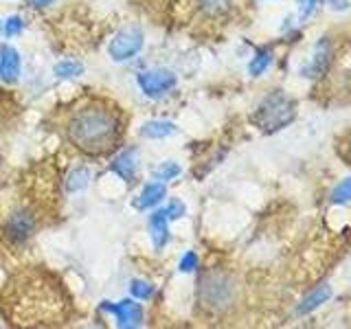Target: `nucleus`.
Listing matches in <instances>:
<instances>
[{
	"label": "nucleus",
	"instance_id": "obj_1",
	"mask_svg": "<svg viewBox=\"0 0 351 329\" xmlns=\"http://www.w3.org/2000/svg\"><path fill=\"white\" fill-rule=\"evenodd\" d=\"M121 117L117 110L106 106H88L71 117L66 134L77 149L90 156H104L112 151L121 141Z\"/></svg>",
	"mask_w": 351,
	"mask_h": 329
},
{
	"label": "nucleus",
	"instance_id": "obj_2",
	"mask_svg": "<svg viewBox=\"0 0 351 329\" xmlns=\"http://www.w3.org/2000/svg\"><path fill=\"white\" fill-rule=\"evenodd\" d=\"M296 119V106L283 90L270 93L255 110V123L266 134L288 127Z\"/></svg>",
	"mask_w": 351,
	"mask_h": 329
},
{
	"label": "nucleus",
	"instance_id": "obj_3",
	"mask_svg": "<svg viewBox=\"0 0 351 329\" xmlns=\"http://www.w3.org/2000/svg\"><path fill=\"white\" fill-rule=\"evenodd\" d=\"M143 44H145L143 31L134 25H130V27H123L114 33V38L108 44V55L112 62H128L141 53Z\"/></svg>",
	"mask_w": 351,
	"mask_h": 329
},
{
	"label": "nucleus",
	"instance_id": "obj_4",
	"mask_svg": "<svg viewBox=\"0 0 351 329\" xmlns=\"http://www.w3.org/2000/svg\"><path fill=\"white\" fill-rule=\"evenodd\" d=\"M136 84L145 97L160 99L165 95H169L173 88L178 86V77H176V73L169 69H149V71L138 73Z\"/></svg>",
	"mask_w": 351,
	"mask_h": 329
},
{
	"label": "nucleus",
	"instance_id": "obj_5",
	"mask_svg": "<svg viewBox=\"0 0 351 329\" xmlns=\"http://www.w3.org/2000/svg\"><path fill=\"white\" fill-rule=\"evenodd\" d=\"M235 288L224 274H206L200 281V296L206 305L211 307H224L233 301Z\"/></svg>",
	"mask_w": 351,
	"mask_h": 329
},
{
	"label": "nucleus",
	"instance_id": "obj_6",
	"mask_svg": "<svg viewBox=\"0 0 351 329\" xmlns=\"http://www.w3.org/2000/svg\"><path fill=\"white\" fill-rule=\"evenodd\" d=\"M101 312H108L117 318V325L123 327V329H134V327H141L143 325V305L136 303V299H123L119 303H112V301H104L101 303Z\"/></svg>",
	"mask_w": 351,
	"mask_h": 329
},
{
	"label": "nucleus",
	"instance_id": "obj_7",
	"mask_svg": "<svg viewBox=\"0 0 351 329\" xmlns=\"http://www.w3.org/2000/svg\"><path fill=\"white\" fill-rule=\"evenodd\" d=\"M138 149L136 147H125L121 149L117 156L110 162V171H112L117 178H121L125 184H132L138 175Z\"/></svg>",
	"mask_w": 351,
	"mask_h": 329
},
{
	"label": "nucleus",
	"instance_id": "obj_8",
	"mask_svg": "<svg viewBox=\"0 0 351 329\" xmlns=\"http://www.w3.org/2000/svg\"><path fill=\"white\" fill-rule=\"evenodd\" d=\"M33 230H36V217H33L29 211L11 213L7 219V226H5V233L11 241H14V244L27 241L33 235Z\"/></svg>",
	"mask_w": 351,
	"mask_h": 329
},
{
	"label": "nucleus",
	"instance_id": "obj_9",
	"mask_svg": "<svg viewBox=\"0 0 351 329\" xmlns=\"http://www.w3.org/2000/svg\"><path fill=\"white\" fill-rule=\"evenodd\" d=\"M22 73V60L16 47L11 44H3L0 47V80L5 84H16Z\"/></svg>",
	"mask_w": 351,
	"mask_h": 329
},
{
	"label": "nucleus",
	"instance_id": "obj_10",
	"mask_svg": "<svg viewBox=\"0 0 351 329\" xmlns=\"http://www.w3.org/2000/svg\"><path fill=\"white\" fill-rule=\"evenodd\" d=\"M165 195H167V186L160 180H154V182H147L143 189L138 191V195L132 200V206L136 208V211H152L154 206H158Z\"/></svg>",
	"mask_w": 351,
	"mask_h": 329
},
{
	"label": "nucleus",
	"instance_id": "obj_11",
	"mask_svg": "<svg viewBox=\"0 0 351 329\" xmlns=\"http://www.w3.org/2000/svg\"><path fill=\"white\" fill-rule=\"evenodd\" d=\"M147 230H149V239L154 250H162L165 246L169 244V219L165 215V211H154L149 215L147 222Z\"/></svg>",
	"mask_w": 351,
	"mask_h": 329
},
{
	"label": "nucleus",
	"instance_id": "obj_12",
	"mask_svg": "<svg viewBox=\"0 0 351 329\" xmlns=\"http://www.w3.org/2000/svg\"><path fill=\"white\" fill-rule=\"evenodd\" d=\"M329 62H332V47H329L327 38H323V42H318V47L314 49L310 62L305 64L303 75L305 77H321L327 71Z\"/></svg>",
	"mask_w": 351,
	"mask_h": 329
},
{
	"label": "nucleus",
	"instance_id": "obj_13",
	"mask_svg": "<svg viewBox=\"0 0 351 329\" xmlns=\"http://www.w3.org/2000/svg\"><path fill=\"white\" fill-rule=\"evenodd\" d=\"M178 127L171 121H162V119H152V121H145V123L141 125L138 134L147 141H160V138H167V136H173Z\"/></svg>",
	"mask_w": 351,
	"mask_h": 329
},
{
	"label": "nucleus",
	"instance_id": "obj_14",
	"mask_svg": "<svg viewBox=\"0 0 351 329\" xmlns=\"http://www.w3.org/2000/svg\"><path fill=\"white\" fill-rule=\"evenodd\" d=\"M332 288H329V283H321V285H316V288L305 296V299L299 303V307H296V312H299L301 316L305 314H310L314 310H318L321 305H325L329 299H332Z\"/></svg>",
	"mask_w": 351,
	"mask_h": 329
},
{
	"label": "nucleus",
	"instance_id": "obj_15",
	"mask_svg": "<svg viewBox=\"0 0 351 329\" xmlns=\"http://www.w3.org/2000/svg\"><path fill=\"white\" fill-rule=\"evenodd\" d=\"M90 184V169L88 167H75L64 180V189L69 193H80Z\"/></svg>",
	"mask_w": 351,
	"mask_h": 329
},
{
	"label": "nucleus",
	"instance_id": "obj_16",
	"mask_svg": "<svg viewBox=\"0 0 351 329\" xmlns=\"http://www.w3.org/2000/svg\"><path fill=\"white\" fill-rule=\"evenodd\" d=\"M270 64H272V51L270 49H259L255 53V58H252L250 64H248V73L252 77H261L270 69Z\"/></svg>",
	"mask_w": 351,
	"mask_h": 329
},
{
	"label": "nucleus",
	"instance_id": "obj_17",
	"mask_svg": "<svg viewBox=\"0 0 351 329\" xmlns=\"http://www.w3.org/2000/svg\"><path fill=\"white\" fill-rule=\"evenodd\" d=\"M53 73L60 77V80H75V77L84 75V64L77 60H62L55 64Z\"/></svg>",
	"mask_w": 351,
	"mask_h": 329
},
{
	"label": "nucleus",
	"instance_id": "obj_18",
	"mask_svg": "<svg viewBox=\"0 0 351 329\" xmlns=\"http://www.w3.org/2000/svg\"><path fill=\"white\" fill-rule=\"evenodd\" d=\"M182 173V167L176 160H165L160 162L156 169H154V178L160 180V182H169L173 178H178V175Z\"/></svg>",
	"mask_w": 351,
	"mask_h": 329
},
{
	"label": "nucleus",
	"instance_id": "obj_19",
	"mask_svg": "<svg viewBox=\"0 0 351 329\" xmlns=\"http://www.w3.org/2000/svg\"><path fill=\"white\" fill-rule=\"evenodd\" d=\"M154 283L149 281H143V279H132L130 281V294H132V299H136V301H149L152 296H154Z\"/></svg>",
	"mask_w": 351,
	"mask_h": 329
},
{
	"label": "nucleus",
	"instance_id": "obj_20",
	"mask_svg": "<svg viewBox=\"0 0 351 329\" xmlns=\"http://www.w3.org/2000/svg\"><path fill=\"white\" fill-rule=\"evenodd\" d=\"M332 202L334 204H347V202H351V178H345L343 182L334 186Z\"/></svg>",
	"mask_w": 351,
	"mask_h": 329
},
{
	"label": "nucleus",
	"instance_id": "obj_21",
	"mask_svg": "<svg viewBox=\"0 0 351 329\" xmlns=\"http://www.w3.org/2000/svg\"><path fill=\"white\" fill-rule=\"evenodd\" d=\"M162 211H165V215H167L169 222H176V219H180V217L186 215V206H184V202L180 200V197H171Z\"/></svg>",
	"mask_w": 351,
	"mask_h": 329
},
{
	"label": "nucleus",
	"instance_id": "obj_22",
	"mask_svg": "<svg viewBox=\"0 0 351 329\" xmlns=\"http://www.w3.org/2000/svg\"><path fill=\"white\" fill-rule=\"evenodd\" d=\"M22 31H25V20H22V16H9L3 22V33L7 38H18Z\"/></svg>",
	"mask_w": 351,
	"mask_h": 329
},
{
	"label": "nucleus",
	"instance_id": "obj_23",
	"mask_svg": "<svg viewBox=\"0 0 351 329\" xmlns=\"http://www.w3.org/2000/svg\"><path fill=\"white\" fill-rule=\"evenodd\" d=\"M200 266V257H197V252L195 250H186L180 263H178V270L182 274H189V272H195V268Z\"/></svg>",
	"mask_w": 351,
	"mask_h": 329
},
{
	"label": "nucleus",
	"instance_id": "obj_24",
	"mask_svg": "<svg viewBox=\"0 0 351 329\" xmlns=\"http://www.w3.org/2000/svg\"><path fill=\"white\" fill-rule=\"evenodd\" d=\"M318 3H321V0H301V3H299V14H301V18H310L314 11H316Z\"/></svg>",
	"mask_w": 351,
	"mask_h": 329
},
{
	"label": "nucleus",
	"instance_id": "obj_25",
	"mask_svg": "<svg viewBox=\"0 0 351 329\" xmlns=\"http://www.w3.org/2000/svg\"><path fill=\"white\" fill-rule=\"evenodd\" d=\"M327 3H329V7H332V9H338V11H343V9H347L349 0H327Z\"/></svg>",
	"mask_w": 351,
	"mask_h": 329
},
{
	"label": "nucleus",
	"instance_id": "obj_26",
	"mask_svg": "<svg viewBox=\"0 0 351 329\" xmlns=\"http://www.w3.org/2000/svg\"><path fill=\"white\" fill-rule=\"evenodd\" d=\"M55 0H31V5L33 7H38V9H42V7H49V5H53Z\"/></svg>",
	"mask_w": 351,
	"mask_h": 329
},
{
	"label": "nucleus",
	"instance_id": "obj_27",
	"mask_svg": "<svg viewBox=\"0 0 351 329\" xmlns=\"http://www.w3.org/2000/svg\"><path fill=\"white\" fill-rule=\"evenodd\" d=\"M204 3H206L208 7H222V5L228 3V0H204Z\"/></svg>",
	"mask_w": 351,
	"mask_h": 329
}]
</instances>
